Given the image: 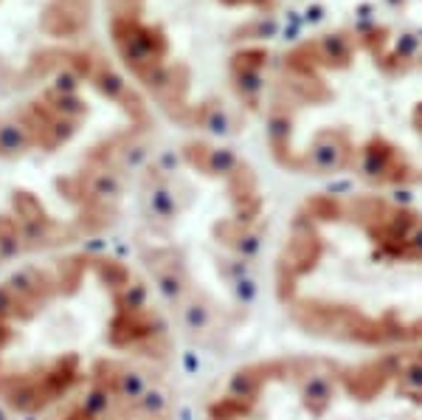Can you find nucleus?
<instances>
[{
  "label": "nucleus",
  "mask_w": 422,
  "mask_h": 420,
  "mask_svg": "<svg viewBox=\"0 0 422 420\" xmlns=\"http://www.w3.org/2000/svg\"><path fill=\"white\" fill-rule=\"evenodd\" d=\"M155 110L96 51L0 105V271L99 243L127 212Z\"/></svg>",
  "instance_id": "f257e3e1"
},
{
  "label": "nucleus",
  "mask_w": 422,
  "mask_h": 420,
  "mask_svg": "<svg viewBox=\"0 0 422 420\" xmlns=\"http://www.w3.org/2000/svg\"><path fill=\"white\" fill-rule=\"evenodd\" d=\"M43 420H180L158 375L121 372L96 381Z\"/></svg>",
  "instance_id": "1a4fd4ad"
},
{
  "label": "nucleus",
  "mask_w": 422,
  "mask_h": 420,
  "mask_svg": "<svg viewBox=\"0 0 422 420\" xmlns=\"http://www.w3.org/2000/svg\"><path fill=\"white\" fill-rule=\"evenodd\" d=\"M282 319L329 350L422 344V209L341 186L296 203L268 265Z\"/></svg>",
  "instance_id": "20e7f679"
},
{
  "label": "nucleus",
  "mask_w": 422,
  "mask_h": 420,
  "mask_svg": "<svg viewBox=\"0 0 422 420\" xmlns=\"http://www.w3.org/2000/svg\"><path fill=\"white\" fill-rule=\"evenodd\" d=\"M96 12L99 0H0V105L102 51Z\"/></svg>",
  "instance_id": "6e6552de"
},
{
  "label": "nucleus",
  "mask_w": 422,
  "mask_h": 420,
  "mask_svg": "<svg viewBox=\"0 0 422 420\" xmlns=\"http://www.w3.org/2000/svg\"><path fill=\"white\" fill-rule=\"evenodd\" d=\"M135 240L141 268L175 324L226 336L257 294L268 237L259 172L215 138H189L141 164Z\"/></svg>",
  "instance_id": "39448f33"
},
{
  "label": "nucleus",
  "mask_w": 422,
  "mask_h": 420,
  "mask_svg": "<svg viewBox=\"0 0 422 420\" xmlns=\"http://www.w3.org/2000/svg\"><path fill=\"white\" fill-rule=\"evenodd\" d=\"M175 319L144 268L99 243L0 271V406L48 417L96 381L166 375Z\"/></svg>",
  "instance_id": "f03ea898"
},
{
  "label": "nucleus",
  "mask_w": 422,
  "mask_h": 420,
  "mask_svg": "<svg viewBox=\"0 0 422 420\" xmlns=\"http://www.w3.org/2000/svg\"><path fill=\"white\" fill-rule=\"evenodd\" d=\"M203 420H422V344L245 358L211 386Z\"/></svg>",
  "instance_id": "0eeeda50"
},
{
  "label": "nucleus",
  "mask_w": 422,
  "mask_h": 420,
  "mask_svg": "<svg viewBox=\"0 0 422 420\" xmlns=\"http://www.w3.org/2000/svg\"><path fill=\"white\" fill-rule=\"evenodd\" d=\"M107 54L155 113L215 138L262 110L282 0H99Z\"/></svg>",
  "instance_id": "423d86ee"
},
{
  "label": "nucleus",
  "mask_w": 422,
  "mask_h": 420,
  "mask_svg": "<svg viewBox=\"0 0 422 420\" xmlns=\"http://www.w3.org/2000/svg\"><path fill=\"white\" fill-rule=\"evenodd\" d=\"M259 119L290 175L419 189L422 43L377 26L299 40L273 63Z\"/></svg>",
  "instance_id": "7ed1b4c3"
}]
</instances>
